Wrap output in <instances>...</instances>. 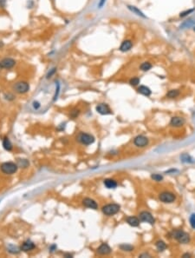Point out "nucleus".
<instances>
[{
	"label": "nucleus",
	"mask_w": 195,
	"mask_h": 258,
	"mask_svg": "<svg viewBox=\"0 0 195 258\" xmlns=\"http://www.w3.org/2000/svg\"><path fill=\"white\" fill-rule=\"evenodd\" d=\"M17 164H16L14 163H11V162H6V163H4L1 164L0 166V169H1V171L5 174L7 175H12L17 172Z\"/></svg>",
	"instance_id": "1"
},
{
	"label": "nucleus",
	"mask_w": 195,
	"mask_h": 258,
	"mask_svg": "<svg viewBox=\"0 0 195 258\" xmlns=\"http://www.w3.org/2000/svg\"><path fill=\"white\" fill-rule=\"evenodd\" d=\"M173 237L174 239H176L180 243L183 244H187L190 241V236L187 233L182 231V230H175L173 231Z\"/></svg>",
	"instance_id": "2"
},
{
	"label": "nucleus",
	"mask_w": 195,
	"mask_h": 258,
	"mask_svg": "<svg viewBox=\"0 0 195 258\" xmlns=\"http://www.w3.org/2000/svg\"><path fill=\"white\" fill-rule=\"evenodd\" d=\"M120 210V205L111 204H107L102 207V212L105 214L106 216H113L115 215L116 213L119 212Z\"/></svg>",
	"instance_id": "3"
},
{
	"label": "nucleus",
	"mask_w": 195,
	"mask_h": 258,
	"mask_svg": "<svg viewBox=\"0 0 195 258\" xmlns=\"http://www.w3.org/2000/svg\"><path fill=\"white\" fill-rule=\"evenodd\" d=\"M13 89L18 94H24V93L28 92L30 90V84L27 82H24V81H19V82L16 83Z\"/></svg>",
	"instance_id": "4"
},
{
	"label": "nucleus",
	"mask_w": 195,
	"mask_h": 258,
	"mask_svg": "<svg viewBox=\"0 0 195 258\" xmlns=\"http://www.w3.org/2000/svg\"><path fill=\"white\" fill-rule=\"evenodd\" d=\"M16 65V60L11 58H5L0 60V68L10 70Z\"/></svg>",
	"instance_id": "5"
},
{
	"label": "nucleus",
	"mask_w": 195,
	"mask_h": 258,
	"mask_svg": "<svg viewBox=\"0 0 195 258\" xmlns=\"http://www.w3.org/2000/svg\"><path fill=\"white\" fill-rule=\"evenodd\" d=\"M78 141L84 145H90V144H92L95 142V137L90 135V134L81 133L78 137Z\"/></svg>",
	"instance_id": "6"
},
{
	"label": "nucleus",
	"mask_w": 195,
	"mask_h": 258,
	"mask_svg": "<svg viewBox=\"0 0 195 258\" xmlns=\"http://www.w3.org/2000/svg\"><path fill=\"white\" fill-rule=\"evenodd\" d=\"M159 199L160 200V202L165 203V204H171L174 202L175 200V196L171 192H162L160 194Z\"/></svg>",
	"instance_id": "7"
},
{
	"label": "nucleus",
	"mask_w": 195,
	"mask_h": 258,
	"mask_svg": "<svg viewBox=\"0 0 195 258\" xmlns=\"http://www.w3.org/2000/svg\"><path fill=\"white\" fill-rule=\"evenodd\" d=\"M140 220L144 222L150 223V224H154L155 222L154 216H152V214L148 212V211H142V212L140 213Z\"/></svg>",
	"instance_id": "8"
},
{
	"label": "nucleus",
	"mask_w": 195,
	"mask_h": 258,
	"mask_svg": "<svg viewBox=\"0 0 195 258\" xmlns=\"http://www.w3.org/2000/svg\"><path fill=\"white\" fill-rule=\"evenodd\" d=\"M134 144L137 147L142 148V147H145L148 144V137H144V136H138L135 138Z\"/></svg>",
	"instance_id": "9"
},
{
	"label": "nucleus",
	"mask_w": 195,
	"mask_h": 258,
	"mask_svg": "<svg viewBox=\"0 0 195 258\" xmlns=\"http://www.w3.org/2000/svg\"><path fill=\"white\" fill-rule=\"evenodd\" d=\"M195 24V14L192 16L191 17H189L187 19H186L183 23L180 24V29H187L190 27H193Z\"/></svg>",
	"instance_id": "10"
},
{
	"label": "nucleus",
	"mask_w": 195,
	"mask_h": 258,
	"mask_svg": "<svg viewBox=\"0 0 195 258\" xmlns=\"http://www.w3.org/2000/svg\"><path fill=\"white\" fill-rule=\"evenodd\" d=\"M96 111L101 115H108L111 114V110L109 109V107L106 104H100L96 106Z\"/></svg>",
	"instance_id": "11"
},
{
	"label": "nucleus",
	"mask_w": 195,
	"mask_h": 258,
	"mask_svg": "<svg viewBox=\"0 0 195 258\" xmlns=\"http://www.w3.org/2000/svg\"><path fill=\"white\" fill-rule=\"evenodd\" d=\"M133 47V42L129 39L124 40L120 46V51L122 52H127L128 51H130Z\"/></svg>",
	"instance_id": "12"
},
{
	"label": "nucleus",
	"mask_w": 195,
	"mask_h": 258,
	"mask_svg": "<svg viewBox=\"0 0 195 258\" xmlns=\"http://www.w3.org/2000/svg\"><path fill=\"white\" fill-rule=\"evenodd\" d=\"M83 204L85 206V207H87V208H89V209H92V210H97L98 208V205L97 204H96V202H95L93 199H91V198H85V199H83Z\"/></svg>",
	"instance_id": "13"
},
{
	"label": "nucleus",
	"mask_w": 195,
	"mask_h": 258,
	"mask_svg": "<svg viewBox=\"0 0 195 258\" xmlns=\"http://www.w3.org/2000/svg\"><path fill=\"white\" fill-rule=\"evenodd\" d=\"M184 123H185V119L180 117H173L170 122V124L173 127H180Z\"/></svg>",
	"instance_id": "14"
},
{
	"label": "nucleus",
	"mask_w": 195,
	"mask_h": 258,
	"mask_svg": "<svg viewBox=\"0 0 195 258\" xmlns=\"http://www.w3.org/2000/svg\"><path fill=\"white\" fill-rule=\"evenodd\" d=\"M110 252L111 248L107 243H102L97 249V253L99 255H108Z\"/></svg>",
	"instance_id": "15"
},
{
	"label": "nucleus",
	"mask_w": 195,
	"mask_h": 258,
	"mask_svg": "<svg viewBox=\"0 0 195 258\" xmlns=\"http://www.w3.org/2000/svg\"><path fill=\"white\" fill-rule=\"evenodd\" d=\"M34 249H35V244L32 243L31 241H30V240L25 241V242L22 244V246H21V250L25 251V252L32 250H34Z\"/></svg>",
	"instance_id": "16"
},
{
	"label": "nucleus",
	"mask_w": 195,
	"mask_h": 258,
	"mask_svg": "<svg viewBox=\"0 0 195 258\" xmlns=\"http://www.w3.org/2000/svg\"><path fill=\"white\" fill-rule=\"evenodd\" d=\"M138 92L141 93L143 96H146V97H149L151 94H152V91H151L150 89H149L148 87L145 86V85L140 86V87L138 88Z\"/></svg>",
	"instance_id": "17"
},
{
	"label": "nucleus",
	"mask_w": 195,
	"mask_h": 258,
	"mask_svg": "<svg viewBox=\"0 0 195 258\" xmlns=\"http://www.w3.org/2000/svg\"><path fill=\"white\" fill-rule=\"evenodd\" d=\"M127 222L132 227H137L140 224V220L135 216H129L127 218Z\"/></svg>",
	"instance_id": "18"
},
{
	"label": "nucleus",
	"mask_w": 195,
	"mask_h": 258,
	"mask_svg": "<svg viewBox=\"0 0 195 258\" xmlns=\"http://www.w3.org/2000/svg\"><path fill=\"white\" fill-rule=\"evenodd\" d=\"M104 185L108 189H114V188L117 187V182H116V181L113 180V179L108 178V179L104 180Z\"/></svg>",
	"instance_id": "19"
},
{
	"label": "nucleus",
	"mask_w": 195,
	"mask_h": 258,
	"mask_svg": "<svg viewBox=\"0 0 195 258\" xmlns=\"http://www.w3.org/2000/svg\"><path fill=\"white\" fill-rule=\"evenodd\" d=\"M3 147L5 150H6L8 151H11L12 150L13 146H12V144L11 143V141L8 137H5L3 139Z\"/></svg>",
	"instance_id": "20"
},
{
	"label": "nucleus",
	"mask_w": 195,
	"mask_h": 258,
	"mask_svg": "<svg viewBox=\"0 0 195 258\" xmlns=\"http://www.w3.org/2000/svg\"><path fill=\"white\" fill-rule=\"evenodd\" d=\"M128 8L133 12V13H135V14H136L137 16H139V17H146V16L144 15V13H143L142 11H140L139 9L137 7H135V6H132V5H128Z\"/></svg>",
	"instance_id": "21"
},
{
	"label": "nucleus",
	"mask_w": 195,
	"mask_h": 258,
	"mask_svg": "<svg viewBox=\"0 0 195 258\" xmlns=\"http://www.w3.org/2000/svg\"><path fill=\"white\" fill-rule=\"evenodd\" d=\"M153 67L152 64L149 63V62H144L142 63L141 65H140V69L142 70V71H148L149 70H151V68Z\"/></svg>",
	"instance_id": "22"
},
{
	"label": "nucleus",
	"mask_w": 195,
	"mask_h": 258,
	"mask_svg": "<svg viewBox=\"0 0 195 258\" xmlns=\"http://www.w3.org/2000/svg\"><path fill=\"white\" fill-rule=\"evenodd\" d=\"M180 95V91L178 90H171L166 93V97L169 98H177Z\"/></svg>",
	"instance_id": "23"
},
{
	"label": "nucleus",
	"mask_w": 195,
	"mask_h": 258,
	"mask_svg": "<svg viewBox=\"0 0 195 258\" xmlns=\"http://www.w3.org/2000/svg\"><path fill=\"white\" fill-rule=\"evenodd\" d=\"M17 166L20 168H27L29 166V162L26 159H18L17 160Z\"/></svg>",
	"instance_id": "24"
},
{
	"label": "nucleus",
	"mask_w": 195,
	"mask_h": 258,
	"mask_svg": "<svg viewBox=\"0 0 195 258\" xmlns=\"http://www.w3.org/2000/svg\"><path fill=\"white\" fill-rule=\"evenodd\" d=\"M156 248L159 251H163L166 249V245L163 241H158L156 244H155Z\"/></svg>",
	"instance_id": "25"
},
{
	"label": "nucleus",
	"mask_w": 195,
	"mask_h": 258,
	"mask_svg": "<svg viewBox=\"0 0 195 258\" xmlns=\"http://www.w3.org/2000/svg\"><path fill=\"white\" fill-rule=\"evenodd\" d=\"M120 250L124 251H132L134 250V247L129 245V244H122V245H120Z\"/></svg>",
	"instance_id": "26"
},
{
	"label": "nucleus",
	"mask_w": 195,
	"mask_h": 258,
	"mask_svg": "<svg viewBox=\"0 0 195 258\" xmlns=\"http://www.w3.org/2000/svg\"><path fill=\"white\" fill-rule=\"evenodd\" d=\"M129 84H131L132 86H136L138 84H140V78L139 77H133L130 79L129 81Z\"/></svg>",
	"instance_id": "27"
},
{
	"label": "nucleus",
	"mask_w": 195,
	"mask_h": 258,
	"mask_svg": "<svg viewBox=\"0 0 195 258\" xmlns=\"http://www.w3.org/2000/svg\"><path fill=\"white\" fill-rule=\"evenodd\" d=\"M151 177H152V179H154L156 182H160L163 179V176L160 174H153L151 176Z\"/></svg>",
	"instance_id": "28"
},
{
	"label": "nucleus",
	"mask_w": 195,
	"mask_h": 258,
	"mask_svg": "<svg viewBox=\"0 0 195 258\" xmlns=\"http://www.w3.org/2000/svg\"><path fill=\"white\" fill-rule=\"evenodd\" d=\"M181 159H182L183 162H186V163H192V162H193V161H192L193 159L190 157V156H188L187 154L183 155V156L181 157Z\"/></svg>",
	"instance_id": "29"
},
{
	"label": "nucleus",
	"mask_w": 195,
	"mask_h": 258,
	"mask_svg": "<svg viewBox=\"0 0 195 258\" xmlns=\"http://www.w3.org/2000/svg\"><path fill=\"white\" fill-rule=\"evenodd\" d=\"M193 11H194L193 9H190V10H187V11H182V12H180V17H184L187 16L188 14L192 13V12H193Z\"/></svg>",
	"instance_id": "30"
},
{
	"label": "nucleus",
	"mask_w": 195,
	"mask_h": 258,
	"mask_svg": "<svg viewBox=\"0 0 195 258\" xmlns=\"http://www.w3.org/2000/svg\"><path fill=\"white\" fill-rule=\"evenodd\" d=\"M190 224H191L192 228L195 229V214H193L190 217Z\"/></svg>",
	"instance_id": "31"
},
{
	"label": "nucleus",
	"mask_w": 195,
	"mask_h": 258,
	"mask_svg": "<svg viewBox=\"0 0 195 258\" xmlns=\"http://www.w3.org/2000/svg\"><path fill=\"white\" fill-rule=\"evenodd\" d=\"M56 68L51 69V70H50V71L48 72V74H47V76H46V77H47V78H50V77H51V76H52L53 75H54V74L56 73Z\"/></svg>",
	"instance_id": "32"
},
{
	"label": "nucleus",
	"mask_w": 195,
	"mask_h": 258,
	"mask_svg": "<svg viewBox=\"0 0 195 258\" xmlns=\"http://www.w3.org/2000/svg\"><path fill=\"white\" fill-rule=\"evenodd\" d=\"M106 1H107V0H100V1H99V3H98V8L103 7V6H104V5H105Z\"/></svg>",
	"instance_id": "33"
},
{
	"label": "nucleus",
	"mask_w": 195,
	"mask_h": 258,
	"mask_svg": "<svg viewBox=\"0 0 195 258\" xmlns=\"http://www.w3.org/2000/svg\"><path fill=\"white\" fill-rule=\"evenodd\" d=\"M59 89H60V85H59V84H57V89L56 90V94L54 96V100H56V99L57 98V96H58V93H59Z\"/></svg>",
	"instance_id": "34"
},
{
	"label": "nucleus",
	"mask_w": 195,
	"mask_h": 258,
	"mask_svg": "<svg viewBox=\"0 0 195 258\" xmlns=\"http://www.w3.org/2000/svg\"><path fill=\"white\" fill-rule=\"evenodd\" d=\"M33 107H34L35 110H38V109L41 107V104H40L38 102H34V103H33Z\"/></svg>",
	"instance_id": "35"
},
{
	"label": "nucleus",
	"mask_w": 195,
	"mask_h": 258,
	"mask_svg": "<svg viewBox=\"0 0 195 258\" xmlns=\"http://www.w3.org/2000/svg\"><path fill=\"white\" fill-rule=\"evenodd\" d=\"M5 5V0H0V7H4Z\"/></svg>",
	"instance_id": "36"
},
{
	"label": "nucleus",
	"mask_w": 195,
	"mask_h": 258,
	"mask_svg": "<svg viewBox=\"0 0 195 258\" xmlns=\"http://www.w3.org/2000/svg\"><path fill=\"white\" fill-rule=\"evenodd\" d=\"M55 249H56V245H52V246L50 247V250L51 251H54Z\"/></svg>",
	"instance_id": "37"
},
{
	"label": "nucleus",
	"mask_w": 195,
	"mask_h": 258,
	"mask_svg": "<svg viewBox=\"0 0 195 258\" xmlns=\"http://www.w3.org/2000/svg\"><path fill=\"white\" fill-rule=\"evenodd\" d=\"M143 256H150L148 254H142V255L140 256V257H143Z\"/></svg>",
	"instance_id": "38"
},
{
	"label": "nucleus",
	"mask_w": 195,
	"mask_h": 258,
	"mask_svg": "<svg viewBox=\"0 0 195 258\" xmlns=\"http://www.w3.org/2000/svg\"><path fill=\"white\" fill-rule=\"evenodd\" d=\"M186 256L190 257V256H191V255H190V254H187H187H184V255H183V257H186Z\"/></svg>",
	"instance_id": "39"
},
{
	"label": "nucleus",
	"mask_w": 195,
	"mask_h": 258,
	"mask_svg": "<svg viewBox=\"0 0 195 258\" xmlns=\"http://www.w3.org/2000/svg\"><path fill=\"white\" fill-rule=\"evenodd\" d=\"M193 30H194V31H195V27H194V28H193Z\"/></svg>",
	"instance_id": "40"
}]
</instances>
